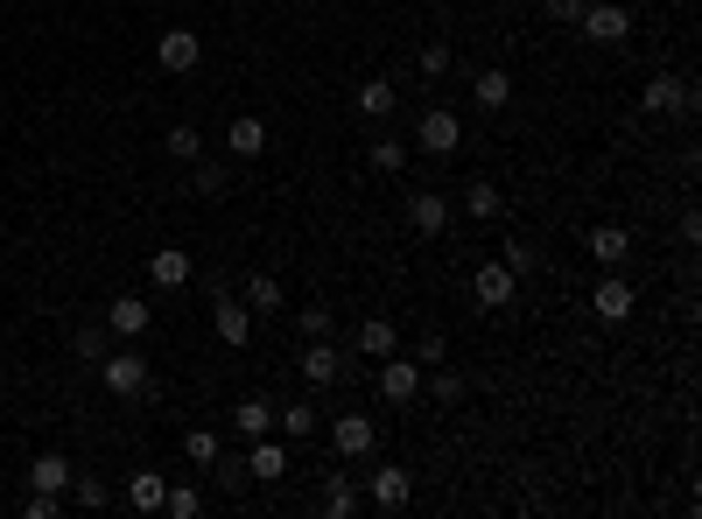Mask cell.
Segmentation results:
<instances>
[{
    "mask_svg": "<svg viewBox=\"0 0 702 519\" xmlns=\"http://www.w3.org/2000/svg\"><path fill=\"white\" fill-rule=\"evenodd\" d=\"M583 246H591L597 267H625V260H633V233H625V225H591V239H583Z\"/></svg>",
    "mask_w": 702,
    "mask_h": 519,
    "instance_id": "cell-15",
    "label": "cell"
},
{
    "mask_svg": "<svg viewBox=\"0 0 702 519\" xmlns=\"http://www.w3.org/2000/svg\"><path fill=\"white\" fill-rule=\"evenodd\" d=\"M422 78H450V43H429L422 50Z\"/></svg>",
    "mask_w": 702,
    "mask_h": 519,
    "instance_id": "cell-39",
    "label": "cell"
},
{
    "mask_svg": "<svg viewBox=\"0 0 702 519\" xmlns=\"http://www.w3.org/2000/svg\"><path fill=\"white\" fill-rule=\"evenodd\" d=\"M71 471H78V464H71V456H56V450H43V456H35V464H29V491H56V498H64V485H71Z\"/></svg>",
    "mask_w": 702,
    "mask_h": 519,
    "instance_id": "cell-18",
    "label": "cell"
},
{
    "mask_svg": "<svg viewBox=\"0 0 702 519\" xmlns=\"http://www.w3.org/2000/svg\"><path fill=\"white\" fill-rule=\"evenodd\" d=\"M239 302H246L253 316H274V310H281V281H274V274H253V281H246V295H239Z\"/></svg>",
    "mask_w": 702,
    "mask_h": 519,
    "instance_id": "cell-30",
    "label": "cell"
},
{
    "mask_svg": "<svg viewBox=\"0 0 702 519\" xmlns=\"http://www.w3.org/2000/svg\"><path fill=\"white\" fill-rule=\"evenodd\" d=\"M183 456H190V464H204V471H212L218 456H225V442H218L212 429H190V435H183Z\"/></svg>",
    "mask_w": 702,
    "mask_h": 519,
    "instance_id": "cell-33",
    "label": "cell"
},
{
    "mask_svg": "<svg viewBox=\"0 0 702 519\" xmlns=\"http://www.w3.org/2000/svg\"><path fill=\"white\" fill-rule=\"evenodd\" d=\"M197 56H204V43H197L190 29H169L162 43H155V64H162V71H176V78H183V71H197Z\"/></svg>",
    "mask_w": 702,
    "mask_h": 519,
    "instance_id": "cell-13",
    "label": "cell"
},
{
    "mask_svg": "<svg viewBox=\"0 0 702 519\" xmlns=\"http://www.w3.org/2000/svg\"><path fill=\"white\" fill-rule=\"evenodd\" d=\"M401 352V331H393L387 316H366L358 323V358H393Z\"/></svg>",
    "mask_w": 702,
    "mask_h": 519,
    "instance_id": "cell-21",
    "label": "cell"
},
{
    "mask_svg": "<svg viewBox=\"0 0 702 519\" xmlns=\"http://www.w3.org/2000/svg\"><path fill=\"white\" fill-rule=\"evenodd\" d=\"M471 288H478V302L485 310H506V302H514V288H520V274L506 260H485L478 274H471Z\"/></svg>",
    "mask_w": 702,
    "mask_h": 519,
    "instance_id": "cell-10",
    "label": "cell"
},
{
    "mask_svg": "<svg viewBox=\"0 0 702 519\" xmlns=\"http://www.w3.org/2000/svg\"><path fill=\"white\" fill-rule=\"evenodd\" d=\"M99 379H106V393H112V400H141L148 387H155L148 358H134V352H106V358H99Z\"/></svg>",
    "mask_w": 702,
    "mask_h": 519,
    "instance_id": "cell-1",
    "label": "cell"
},
{
    "mask_svg": "<svg viewBox=\"0 0 702 519\" xmlns=\"http://www.w3.org/2000/svg\"><path fill=\"white\" fill-rule=\"evenodd\" d=\"M22 512H29V519H56V512H64V498H56V491H29Z\"/></svg>",
    "mask_w": 702,
    "mask_h": 519,
    "instance_id": "cell-41",
    "label": "cell"
},
{
    "mask_svg": "<svg viewBox=\"0 0 702 519\" xmlns=\"http://www.w3.org/2000/svg\"><path fill=\"white\" fill-rule=\"evenodd\" d=\"M464 210H471V218H478V225H492V218H499V210H506V197H499V190H492V183H471V190H464Z\"/></svg>",
    "mask_w": 702,
    "mask_h": 519,
    "instance_id": "cell-31",
    "label": "cell"
},
{
    "mask_svg": "<svg viewBox=\"0 0 702 519\" xmlns=\"http://www.w3.org/2000/svg\"><path fill=\"white\" fill-rule=\"evenodd\" d=\"M576 29L591 35V43H625V35H633V14H625L618 0H583Z\"/></svg>",
    "mask_w": 702,
    "mask_h": 519,
    "instance_id": "cell-3",
    "label": "cell"
},
{
    "mask_svg": "<svg viewBox=\"0 0 702 519\" xmlns=\"http://www.w3.org/2000/svg\"><path fill=\"white\" fill-rule=\"evenodd\" d=\"M302 379H310V387H331V379H337V344L331 337H310V352H302Z\"/></svg>",
    "mask_w": 702,
    "mask_h": 519,
    "instance_id": "cell-23",
    "label": "cell"
},
{
    "mask_svg": "<svg viewBox=\"0 0 702 519\" xmlns=\"http://www.w3.org/2000/svg\"><path fill=\"white\" fill-rule=\"evenodd\" d=\"M408 225L422 239H443L450 233V197H443V190H414V197H408Z\"/></svg>",
    "mask_w": 702,
    "mask_h": 519,
    "instance_id": "cell-9",
    "label": "cell"
},
{
    "mask_svg": "<svg viewBox=\"0 0 702 519\" xmlns=\"http://www.w3.org/2000/svg\"><path fill=\"white\" fill-rule=\"evenodd\" d=\"M408 498H414V477L408 471H393V464L366 471V506L372 512H408Z\"/></svg>",
    "mask_w": 702,
    "mask_h": 519,
    "instance_id": "cell-4",
    "label": "cell"
},
{
    "mask_svg": "<svg viewBox=\"0 0 702 519\" xmlns=\"http://www.w3.org/2000/svg\"><path fill=\"white\" fill-rule=\"evenodd\" d=\"M225 148H233L239 162H253V155H268V120L260 112H239L233 127H225Z\"/></svg>",
    "mask_w": 702,
    "mask_h": 519,
    "instance_id": "cell-12",
    "label": "cell"
},
{
    "mask_svg": "<svg viewBox=\"0 0 702 519\" xmlns=\"http://www.w3.org/2000/svg\"><path fill=\"white\" fill-rule=\"evenodd\" d=\"M295 331L302 337H331V302H310V310L295 316Z\"/></svg>",
    "mask_w": 702,
    "mask_h": 519,
    "instance_id": "cell-37",
    "label": "cell"
},
{
    "mask_svg": "<svg viewBox=\"0 0 702 519\" xmlns=\"http://www.w3.org/2000/svg\"><path fill=\"white\" fill-rule=\"evenodd\" d=\"M471 99H478L485 112L514 106V78H506V71H478V78H471Z\"/></svg>",
    "mask_w": 702,
    "mask_h": 519,
    "instance_id": "cell-25",
    "label": "cell"
},
{
    "mask_svg": "<svg viewBox=\"0 0 702 519\" xmlns=\"http://www.w3.org/2000/svg\"><path fill=\"white\" fill-rule=\"evenodd\" d=\"M457 141H464V120H457L450 106H429L422 120H414V148H422V155H435V162L457 155Z\"/></svg>",
    "mask_w": 702,
    "mask_h": 519,
    "instance_id": "cell-2",
    "label": "cell"
},
{
    "mask_svg": "<svg viewBox=\"0 0 702 519\" xmlns=\"http://www.w3.org/2000/svg\"><path fill=\"white\" fill-rule=\"evenodd\" d=\"M414 365H422V372H429V365H443L450 358V344H443V331H422V337H414V352H408Z\"/></svg>",
    "mask_w": 702,
    "mask_h": 519,
    "instance_id": "cell-35",
    "label": "cell"
},
{
    "mask_svg": "<svg viewBox=\"0 0 702 519\" xmlns=\"http://www.w3.org/2000/svg\"><path fill=\"white\" fill-rule=\"evenodd\" d=\"M162 512H169V519H197V512H204V498L190 491V485H169V498H162Z\"/></svg>",
    "mask_w": 702,
    "mask_h": 519,
    "instance_id": "cell-36",
    "label": "cell"
},
{
    "mask_svg": "<svg viewBox=\"0 0 702 519\" xmlns=\"http://www.w3.org/2000/svg\"><path fill=\"white\" fill-rule=\"evenodd\" d=\"M358 506H366V491H352V485H345V477H337V471H331V491H324V512H331V519H352Z\"/></svg>",
    "mask_w": 702,
    "mask_h": 519,
    "instance_id": "cell-32",
    "label": "cell"
},
{
    "mask_svg": "<svg viewBox=\"0 0 702 519\" xmlns=\"http://www.w3.org/2000/svg\"><path fill=\"white\" fill-rule=\"evenodd\" d=\"M190 274H197V267H190L183 246H155V253H148V281L155 288H190Z\"/></svg>",
    "mask_w": 702,
    "mask_h": 519,
    "instance_id": "cell-14",
    "label": "cell"
},
{
    "mask_svg": "<svg viewBox=\"0 0 702 519\" xmlns=\"http://www.w3.org/2000/svg\"><path fill=\"white\" fill-rule=\"evenodd\" d=\"M64 506H78V512H106V506H112L106 477H91V471H71V485H64Z\"/></svg>",
    "mask_w": 702,
    "mask_h": 519,
    "instance_id": "cell-19",
    "label": "cell"
},
{
    "mask_svg": "<svg viewBox=\"0 0 702 519\" xmlns=\"http://www.w3.org/2000/svg\"><path fill=\"white\" fill-rule=\"evenodd\" d=\"M393 106H401V91H393V78H366V85H358V112H366V120H387Z\"/></svg>",
    "mask_w": 702,
    "mask_h": 519,
    "instance_id": "cell-26",
    "label": "cell"
},
{
    "mask_svg": "<svg viewBox=\"0 0 702 519\" xmlns=\"http://www.w3.org/2000/svg\"><path fill=\"white\" fill-rule=\"evenodd\" d=\"M78 358H91V365L106 358V344H99V331H78Z\"/></svg>",
    "mask_w": 702,
    "mask_h": 519,
    "instance_id": "cell-42",
    "label": "cell"
},
{
    "mask_svg": "<svg viewBox=\"0 0 702 519\" xmlns=\"http://www.w3.org/2000/svg\"><path fill=\"white\" fill-rule=\"evenodd\" d=\"M233 429L246 435V442H253V435H274V408H268V400H239V408H233Z\"/></svg>",
    "mask_w": 702,
    "mask_h": 519,
    "instance_id": "cell-27",
    "label": "cell"
},
{
    "mask_svg": "<svg viewBox=\"0 0 702 519\" xmlns=\"http://www.w3.org/2000/svg\"><path fill=\"white\" fill-rule=\"evenodd\" d=\"M246 477H260V485L289 477V442H274V435H253V450H246Z\"/></svg>",
    "mask_w": 702,
    "mask_h": 519,
    "instance_id": "cell-11",
    "label": "cell"
},
{
    "mask_svg": "<svg viewBox=\"0 0 702 519\" xmlns=\"http://www.w3.org/2000/svg\"><path fill=\"white\" fill-rule=\"evenodd\" d=\"M162 148H169L176 162H197V155H204V133H197V127H169V133H162Z\"/></svg>",
    "mask_w": 702,
    "mask_h": 519,
    "instance_id": "cell-34",
    "label": "cell"
},
{
    "mask_svg": "<svg viewBox=\"0 0 702 519\" xmlns=\"http://www.w3.org/2000/svg\"><path fill=\"white\" fill-rule=\"evenodd\" d=\"M106 323H112V337H141L148 323H155V310H148L141 295H112L106 302Z\"/></svg>",
    "mask_w": 702,
    "mask_h": 519,
    "instance_id": "cell-16",
    "label": "cell"
},
{
    "mask_svg": "<svg viewBox=\"0 0 702 519\" xmlns=\"http://www.w3.org/2000/svg\"><path fill=\"white\" fill-rule=\"evenodd\" d=\"M190 197H204V204L233 197V169H225V162H204V155H197V169H190Z\"/></svg>",
    "mask_w": 702,
    "mask_h": 519,
    "instance_id": "cell-20",
    "label": "cell"
},
{
    "mask_svg": "<svg viewBox=\"0 0 702 519\" xmlns=\"http://www.w3.org/2000/svg\"><path fill=\"white\" fill-rule=\"evenodd\" d=\"M274 429L289 442H310L316 435V408H310V400H289V408H274Z\"/></svg>",
    "mask_w": 702,
    "mask_h": 519,
    "instance_id": "cell-28",
    "label": "cell"
},
{
    "mask_svg": "<svg viewBox=\"0 0 702 519\" xmlns=\"http://www.w3.org/2000/svg\"><path fill=\"white\" fill-rule=\"evenodd\" d=\"M429 393H435V408H464L471 379L457 372V365H429Z\"/></svg>",
    "mask_w": 702,
    "mask_h": 519,
    "instance_id": "cell-24",
    "label": "cell"
},
{
    "mask_svg": "<svg viewBox=\"0 0 702 519\" xmlns=\"http://www.w3.org/2000/svg\"><path fill=\"white\" fill-rule=\"evenodd\" d=\"M331 450H337V456H366V450H372V414H337Z\"/></svg>",
    "mask_w": 702,
    "mask_h": 519,
    "instance_id": "cell-17",
    "label": "cell"
},
{
    "mask_svg": "<svg viewBox=\"0 0 702 519\" xmlns=\"http://www.w3.org/2000/svg\"><path fill=\"white\" fill-rule=\"evenodd\" d=\"M212 331H218V344H233V352H239V344L253 337V310H246L239 295H212Z\"/></svg>",
    "mask_w": 702,
    "mask_h": 519,
    "instance_id": "cell-8",
    "label": "cell"
},
{
    "mask_svg": "<svg viewBox=\"0 0 702 519\" xmlns=\"http://www.w3.org/2000/svg\"><path fill=\"white\" fill-rule=\"evenodd\" d=\"M506 267H514V274H534V267H541V253H534V246H527V239H514V246H506V253H499Z\"/></svg>",
    "mask_w": 702,
    "mask_h": 519,
    "instance_id": "cell-38",
    "label": "cell"
},
{
    "mask_svg": "<svg viewBox=\"0 0 702 519\" xmlns=\"http://www.w3.org/2000/svg\"><path fill=\"white\" fill-rule=\"evenodd\" d=\"M162 498H169L162 471H134V477H127V506H134V512H162Z\"/></svg>",
    "mask_w": 702,
    "mask_h": 519,
    "instance_id": "cell-22",
    "label": "cell"
},
{
    "mask_svg": "<svg viewBox=\"0 0 702 519\" xmlns=\"http://www.w3.org/2000/svg\"><path fill=\"white\" fill-rule=\"evenodd\" d=\"M366 162H372V176H401V169H408V141H393V133H379V141L366 148Z\"/></svg>",
    "mask_w": 702,
    "mask_h": 519,
    "instance_id": "cell-29",
    "label": "cell"
},
{
    "mask_svg": "<svg viewBox=\"0 0 702 519\" xmlns=\"http://www.w3.org/2000/svg\"><path fill=\"white\" fill-rule=\"evenodd\" d=\"M591 310H597V323H625L639 310V295H633V281L618 274V267H604V281H597V295H591Z\"/></svg>",
    "mask_w": 702,
    "mask_h": 519,
    "instance_id": "cell-6",
    "label": "cell"
},
{
    "mask_svg": "<svg viewBox=\"0 0 702 519\" xmlns=\"http://www.w3.org/2000/svg\"><path fill=\"white\" fill-rule=\"evenodd\" d=\"M414 393H422V365L401 358V352H393V358H379V400H387V408H408Z\"/></svg>",
    "mask_w": 702,
    "mask_h": 519,
    "instance_id": "cell-5",
    "label": "cell"
},
{
    "mask_svg": "<svg viewBox=\"0 0 702 519\" xmlns=\"http://www.w3.org/2000/svg\"><path fill=\"white\" fill-rule=\"evenodd\" d=\"M541 14H548V22H562V29H576V14H583V0H541Z\"/></svg>",
    "mask_w": 702,
    "mask_h": 519,
    "instance_id": "cell-40",
    "label": "cell"
},
{
    "mask_svg": "<svg viewBox=\"0 0 702 519\" xmlns=\"http://www.w3.org/2000/svg\"><path fill=\"white\" fill-rule=\"evenodd\" d=\"M0 442H8V435H0Z\"/></svg>",
    "mask_w": 702,
    "mask_h": 519,
    "instance_id": "cell-43",
    "label": "cell"
},
{
    "mask_svg": "<svg viewBox=\"0 0 702 519\" xmlns=\"http://www.w3.org/2000/svg\"><path fill=\"white\" fill-rule=\"evenodd\" d=\"M639 106H647V112H695V85L674 78V71H660V78H647Z\"/></svg>",
    "mask_w": 702,
    "mask_h": 519,
    "instance_id": "cell-7",
    "label": "cell"
}]
</instances>
